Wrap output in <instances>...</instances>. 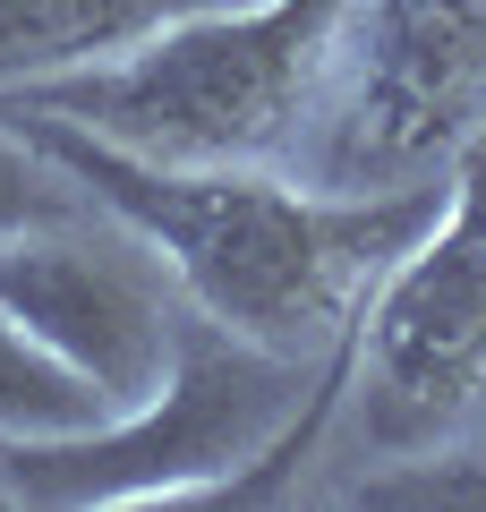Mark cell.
I'll return each instance as SVG.
<instances>
[{
  "label": "cell",
  "mask_w": 486,
  "mask_h": 512,
  "mask_svg": "<svg viewBox=\"0 0 486 512\" xmlns=\"http://www.w3.org/2000/svg\"><path fill=\"white\" fill-rule=\"evenodd\" d=\"M0 120L35 137L86 188L94 214L145 239V256L197 316L290 359H324L359 325L367 282L427 231L444 197L435 180L384 188V197H333V188L282 180L273 163H162L26 103H0Z\"/></svg>",
  "instance_id": "obj_1"
},
{
  "label": "cell",
  "mask_w": 486,
  "mask_h": 512,
  "mask_svg": "<svg viewBox=\"0 0 486 512\" xmlns=\"http://www.w3.org/2000/svg\"><path fill=\"white\" fill-rule=\"evenodd\" d=\"M350 333L324 359H290L248 333L188 308L171 367L137 410L77 436L0 444L9 504H197V495H248L265 461H299L316 427L342 410Z\"/></svg>",
  "instance_id": "obj_2"
},
{
  "label": "cell",
  "mask_w": 486,
  "mask_h": 512,
  "mask_svg": "<svg viewBox=\"0 0 486 512\" xmlns=\"http://www.w3.org/2000/svg\"><path fill=\"white\" fill-rule=\"evenodd\" d=\"M342 0H222L171 18L137 52L9 86L0 103L60 111L162 163H282L316 103Z\"/></svg>",
  "instance_id": "obj_3"
},
{
  "label": "cell",
  "mask_w": 486,
  "mask_h": 512,
  "mask_svg": "<svg viewBox=\"0 0 486 512\" xmlns=\"http://www.w3.org/2000/svg\"><path fill=\"white\" fill-rule=\"evenodd\" d=\"M486 128V0H342L316 103L299 120L307 188H427Z\"/></svg>",
  "instance_id": "obj_4"
},
{
  "label": "cell",
  "mask_w": 486,
  "mask_h": 512,
  "mask_svg": "<svg viewBox=\"0 0 486 512\" xmlns=\"http://www.w3.org/2000/svg\"><path fill=\"white\" fill-rule=\"evenodd\" d=\"M342 393L376 453L452 444L486 410V128L452 154L427 231L367 282Z\"/></svg>",
  "instance_id": "obj_5"
},
{
  "label": "cell",
  "mask_w": 486,
  "mask_h": 512,
  "mask_svg": "<svg viewBox=\"0 0 486 512\" xmlns=\"http://www.w3.org/2000/svg\"><path fill=\"white\" fill-rule=\"evenodd\" d=\"M0 308L26 333H43L77 376L103 384L120 419L162 384L188 299L145 256V239H128L111 214H77L0 239Z\"/></svg>",
  "instance_id": "obj_6"
},
{
  "label": "cell",
  "mask_w": 486,
  "mask_h": 512,
  "mask_svg": "<svg viewBox=\"0 0 486 512\" xmlns=\"http://www.w3.org/2000/svg\"><path fill=\"white\" fill-rule=\"evenodd\" d=\"M197 9H222V0H0V94L60 69L120 60Z\"/></svg>",
  "instance_id": "obj_7"
},
{
  "label": "cell",
  "mask_w": 486,
  "mask_h": 512,
  "mask_svg": "<svg viewBox=\"0 0 486 512\" xmlns=\"http://www.w3.org/2000/svg\"><path fill=\"white\" fill-rule=\"evenodd\" d=\"M103 419H111L103 384L77 376L43 333H26L18 316L0 308V444L77 436V427H103Z\"/></svg>",
  "instance_id": "obj_8"
},
{
  "label": "cell",
  "mask_w": 486,
  "mask_h": 512,
  "mask_svg": "<svg viewBox=\"0 0 486 512\" xmlns=\"http://www.w3.org/2000/svg\"><path fill=\"white\" fill-rule=\"evenodd\" d=\"M77 214H94L86 188H77L35 137H18V128L0 120V239L9 231H43V222H77Z\"/></svg>",
  "instance_id": "obj_9"
}]
</instances>
